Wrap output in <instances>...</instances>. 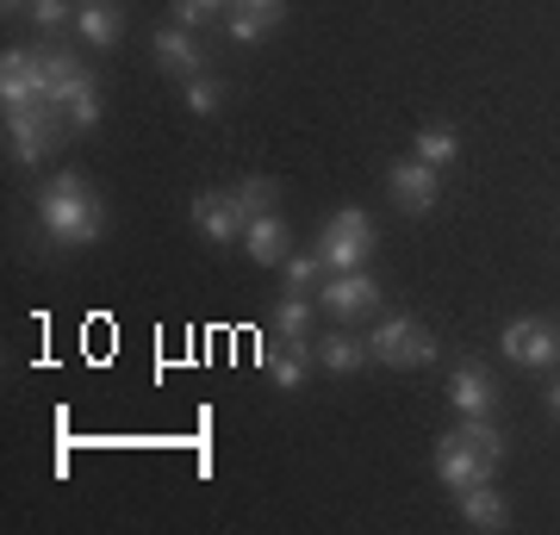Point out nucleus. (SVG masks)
Returning <instances> with one entry per match:
<instances>
[{"label":"nucleus","instance_id":"1","mask_svg":"<svg viewBox=\"0 0 560 535\" xmlns=\"http://www.w3.org/2000/svg\"><path fill=\"white\" fill-rule=\"evenodd\" d=\"M38 224H44V237L62 243V249H81V243H94L101 237V199H94V187L75 175V168H62L57 181H44V194H38Z\"/></svg>","mask_w":560,"mask_h":535},{"label":"nucleus","instance_id":"2","mask_svg":"<svg viewBox=\"0 0 560 535\" xmlns=\"http://www.w3.org/2000/svg\"><path fill=\"white\" fill-rule=\"evenodd\" d=\"M44 69H50V106L62 113V125L69 131H94L101 125V88H94V75L69 50H44Z\"/></svg>","mask_w":560,"mask_h":535},{"label":"nucleus","instance_id":"3","mask_svg":"<svg viewBox=\"0 0 560 535\" xmlns=\"http://www.w3.org/2000/svg\"><path fill=\"white\" fill-rule=\"evenodd\" d=\"M368 249H374V219L361 212V206H342V212H330L318 231V256L330 275H349V268H361L368 261Z\"/></svg>","mask_w":560,"mask_h":535},{"label":"nucleus","instance_id":"4","mask_svg":"<svg viewBox=\"0 0 560 535\" xmlns=\"http://www.w3.org/2000/svg\"><path fill=\"white\" fill-rule=\"evenodd\" d=\"M368 356L386 361V368H423V361H436V337L411 317H381L368 337Z\"/></svg>","mask_w":560,"mask_h":535},{"label":"nucleus","instance_id":"5","mask_svg":"<svg viewBox=\"0 0 560 535\" xmlns=\"http://www.w3.org/2000/svg\"><path fill=\"white\" fill-rule=\"evenodd\" d=\"M57 131H62V113L50 106V100L7 113V150H13L20 162H44L50 156V143H57Z\"/></svg>","mask_w":560,"mask_h":535},{"label":"nucleus","instance_id":"6","mask_svg":"<svg viewBox=\"0 0 560 535\" xmlns=\"http://www.w3.org/2000/svg\"><path fill=\"white\" fill-rule=\"evenodd\" d=\"M0 100H7V113L50 100V69H44V50H7V57H0Z\"/></svg>","mask_w":560,"mask_h":535},{"label":"nucleus","instance_id":"7","mask_svg":"<svg viewBox=\"0 0 560 535\" xmlns=\"http://www.w3.org/2000/svg\"><path fill=\"white\" fill-rule=\"evenodd\" d=\"M504 356L517 361V368H555L560 330L548 317H511V324H504Z\"/></svg>","mask_w":560,"mask_h":535},{"label":"nucleus","instance_id":"8","mask_svg":"<svg viewBox=\"0 0 560 535\" xmlns=\"http://www.w3.org/2000/svg\"><path fill=\"white\" fill-rule=\"evenodd\" d=\"M324 312L330 317H342V324H349V317H361V312H374V305H381V287H374V275H368V268H349V275H330L324 280V299H318Z\"/></svg>","mask_w":560,"mask_h":535},{"label":"nucleus","instance_id":"9","mask_svg":"<svg viewBox=\"0 0 560 535\" xmlns=\"http://www.w3.org/2000/svg\"><path fill=\"white\" fill-rule=\"evenodd\" d=\"M386 187H393V199H399L405 212H430V206L442 199V175L418 156L393 162V168H386Z\"/></svg>","mask_w":560,"mask_h":535},{"label":"nucleus","instance_id":"10","mask_svg":"<svg viewBox=\"0 0 560 535\" xmlns=\"http://www.w3.org/2000/svg\"><path fill=\"white\" fill-rule=\"evenodd\" d=\"M436 479L448 486V492H467V486H480V479H492V461L474 455L467 442H460V430H448V437L436 442Z\"/></svg>","mask_w":560,"mask_h":535},{"label":"nucleus","instance_id":"11","mask_svg":"<svg viewBox=\"0 0 560 535\" xmlns=\"http://www.w3.org/2000/svg\"><path fill=\"white\" fill-rule=\"evenodd\" d=\"M243 206H237V194H200L194 199V231L200 237H212V243H243Z\"/></svg>","mask_w":560,"mask_h":535},{"label":"nucleus","instance_id":"12","mask_svg":"<svg viewBox=\"0 0 560 535\" xmlns=\"http://www.w3.org/2000/svg\"><path fill=\"white\" fill-rule=\"evenodd\" d=\"M243 249H249V261H261V268H287V249H293V231L275 219V212H256V219L243 224Z\"/></svg>","mask_w":560,"mask_h":535},{"label":"nucleus","instance_id":"13","mask_svg":"<svg viewBox=\"0 0 560 535\" xmlns=\"http://www.w3.org/2000/svg\"><path fill=\"white\" fill-rule=\"evenodd\" d=\"M75 32L88 50H113L125 38V13L113 0H75Z\"/></svg>","mask_w":560,"mask_h":535},{"label":"nucleus","instance_id":"14","mask_svg":"<svg viewBox=\"0 0 560 535\" xmlns=\"http://www.w3.org/2000/svg\"><path fill=\"white\" fill-rule=\"evenodd\" d=\"M156 69H162V75H206V50L194 44V32H187V25L156 32Z\"/></svg>","mask_w":560,"mask_h":535},{"label":"nucleus","instance_id":"15","mask_svg":"<svg viewBox=\"0 0 560 535\" xmlns=\"http://www.w3.org/2000/svg\"><path fill=\"white\" fill-rule=\"evenodd\" d=\"M492 374H486L480 361H460L455 374H448V405H455L460 417H480V411H492Z\"/></svg>","mask_w":560,"mask_h":535},{"label":"nucleus","instance_id":"16","mask_svg":"<svg viewBox=\"0 0 560 535\" xmlns=\"http://www.w3.org/2000/svg\"><path fill=\"white\" fill-rule=\"evenodd\" d=\"M455 504H460V523H474V530H504V523H511V504L492 492V479H480V486L455 492Z\"/></svg>","mask_w":560,"mask_h":535},{"label":"nucleus","instance_id":"17","mask_svg":"<svg viewBox=\"0 0 560 535\" xmlns=\"http://www.w3.org/2000/svg\"><path fill=\"white\" fill-rule=\"evenodd\" d=\"M312 337L305 342H280V349H261V368H268V380H275V386H287V393H293V386H300L305 374H312Z\"/></svg>","mask_w":560,"mask_h":535},{"label":"nucleus","instance_id":"18","mask_svg":"<svg viewBox=\"0 0 560 535\" xmlns=\"http://www.w3.org/2000/svg\"><path fill=\"white\" fill-rule=\"evenodd\" d=\"M312 356H318V368H330V374H355L361 361H368V342H355V337H318L312 342Z\"/></svg>","mask_w":560,"mask_h":535},{"label":"nucleus","instance_id":"19","mask_svg":"<svg viewBox=\"0 0 560 535\" xmlns=\"http://www.w3.org/2000/svg\"><path fill=\"white\" fill-rule=\"evenodd\" d=\"M411 156L430 162V168H448V162L460 156V138L448 131V125H423L418 138H411Z\"/></svg>","mask_w":560,"mask_h":535},{"label":"nucleus","instance_id":"20","mask_svg":"<svg viewBox=\"0 0 560 535\" xmlns=\"http://www.w3.org/2000/svg\"><path fill=\"white\" fill-rule=\"evenodd\" d=\"M460 442H467L474 455H486L492 467L504 461V437H499V423H492V411H480V417H460Z\"/></svg>","mask_w":560,"mask_h":535},{"label":"nucleus","instance_id":"21","mask_svg":"<svg viewBox=\"0 0 560 535\" xmlns=\"http://www.w3.org/2000/svg\"><path fill=\"white\" fill-rule=\"evenodd\" d=\"M305 330H312V299L280 293V305H275V337H280V342H305Z\"/></svg>","mask_w":560,"mask_h":535},{"label":"nucleus","instance_id":"22","mask_svg":"<svg viewBox=\"0 0 560 535\" xmlns=\"http://www.w3.org/2000/svg\"><path fill=\"white\" fill-rule=\"evenodd\" d=\"M324 275H330V268H324L318 249H312V256H287V293H300V299H305Z\"/></svg>","mask_w":560,"mask_h":535},{"label":"nucleus","instance_id":"23","mask_svg":"<svg viewBox=\"0 0 560 535\" xmlns=\"http://www.w3.org/2000/svg\"><path fill=\"white\" fill-rule=\"evenodd\" d=\"M224 106V88L219 81H206V75H187V113H200V119H212Z\"/></svg>","mask_w":560,"mask_h":535},{"label":"nucleus","instance_id":"24","mask_svg":"<svg viewBox=\"0 0 560 535\" xmlns=\"http://www.w3.org/2000/svg\"><path fill=\"white\" fill-rule=\"evenodd\" d=\"M224 25H231V38H237V44H261L268 32H275V20H261V13H243V7H231V13H224Z\"/></svg>","mask_w":560,"mask_h":535},{"label":"nucleus","instance_id":"25","mask_svg":"<svg viewBox=\"0 0 560 535\" xmlns=\"http://www.w3.org/2000/svg\"><path fill=\"white\" fill-rule=\"evenodd\" d=\"M231 194H237V206H243V219H256V212H268V199H275V181H237V187H231Z\"/></svg>","mask_w":560,"mask_h":535},{"label":"nucleus","instance_id":"26","mask_svg":"<svg viewBox=\"0 0 560 535\" xmlns=\"http://www.w3.org/2000/svg\"><path fill=\"white\" fill-rule=\"evenodd\" d=\"M212 13H231V0H175V25H187V32Z\"/></svg>","mask_w":560,"mask_h":535},{"label":"nucleus","instance_id":"27","mask_svg":"<svg viewBox=\"0 0 560 535\" xmlns=\"http://www.w3.org/2000/svg\"><path fill=\"white\" fill-rule=\"evenodd\" d=\"M25 13L38 20V32H57V25H69V20H75V7H69V0H32Z\"/></svg>","mask_w":560,"mask_h":535},{"label":"nucleus","instance_id":"28","mask_svg":"<svg viewBox=\"0 0 560 535\" xmlns=\"http://www.w3.org/2000/svg\"><path fill=\"white\" fill-rule=\"evenodd\" d=\"M231 7H243V13H261V20H275V25H280V13H287V0H231Z\"/></svg>","mask_w":560,"mask_h":535},{"label":"nucleus","instance_id":"29","mask_svg":"<svg viewBox=\"0 0 560 535\" xmlns=\"http://www.w3.org/2000/svg\"><path fill=\"white\" fill-rule=\"evenodd\" d=\"M548 411H555V417H560V386H548Z\"/></svg>","mask_w":560,"mask_h":535},{"label":"nucleus","instance_id":"30","mask_svg":"<svg viewBox=\"0 0 560 535\" xmlns=\"http://www.w3.org/2000/svg\"><path fill=\"white\" fill-rule=\"evenodd\" d=\"M0 7H7V13H13V7H32V0H0Z\"/></svg>","mask_w":560,"mask_h":535}]
</instances>
